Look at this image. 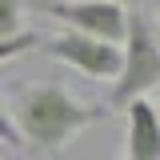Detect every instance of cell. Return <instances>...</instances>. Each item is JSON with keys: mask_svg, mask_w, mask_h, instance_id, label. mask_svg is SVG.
Returning <instances> with one entry per match:
<instances>
[{"mask_svg": "<svg viewBox=\"0 0 160 160\" xmlns=\"http://www.w3.org/2000/svg\"><path fill=\"white\" fill-rule=\"evenodd\" d=\"M108 116L96 104H84L76 100L64 84H36L28 92H20L16 100V132L24 140V148L44 152V156H56L64 152L72 140Z\"/></svg>", "mask_w": 160, "mask_h": 160, "instance_id": "obj_1", "label": "cell"}, {"mask_svg": "<svg viewBox=\"0 0 160 160\" xmlns=\"http://www.w3.org/2000/svg\"><path fill=\"white\" fill-rule=\"evenodd\" d=\"M124 112H128V160H160V116L152 100L140 96Z\"/></svg>", "mask_w": 160, "mask_h": 160, "instance_id": "obj_5", "label": "cell"}, {"mask_svg": "<svg viewBox=\"0 0 160 160\" xmlns=\"http://www.w3.org/2000/svg\"><path fill=\"white\" fill-rule=\"evenodd\" d=\"M152 88H160V28L144 12H128V32L120 44V72L112 80L108 100L116 108H128Z\"/></svg>", "mask_w": 160, "mask_h": 160, "instance_id": "obj_2", "label": "cell"}, {"mask_svg": "<svg viewBox=\"0 0 160 160\" xmlns=\"http://www.w3.org/2000/svg\"><path fill=\"white\" fill-rule=\"evenodd\" d=\"M0 144H4V148H24V140H20V132H16V120L4 108V100H0Z\"/></svg>", "mask_w": 160, "mask_h": 160, "instance_id": "obj_8", "label": "cell"}, {"mask_svg": "<svg viewBox=\"0 0 160 160\" xmlns=\"http://www.w3.org/2000/svg\"><path fill=\"white\" fill-rule=\"evenodd\" d=\"M156 92H160V88H156Z\"/></svg>", "mask_w": 160, "mask_h": 160, "instance_id": "obj_10", "label": "cell"}, {"mask_svg": "<svg viewBox=\"0 0 160 160\" xmlns=\"http://www.w3.org/2000/svg\"><path fill=\"white\" fill-rule=\"evenodd\" d=\"M32 8L44 16H56L68 32H84L104 44H124L128 32V12L108 0H32Z\"/></svg>", "mask_w": 160, "mask_h": 160, "instance_id": "obj_3", "label": "cell"}, {"mask_svg": "<svg viewBox=\"0 0 160 160\" xmlns=\"http://www.w3.org/2000/svg\"><path fill=\"white\" fill-rule=\"evenodd\" d=\"M108 4H120L124 12H140V8H144L148 0H108Z\"/></svg>", "mask_w": 160, "mask_h": 160, "instance_id": "obj_9", "label": "cell"}, {"mask_svg": "<svg viewBox=\"0 0 160 160\" xmlns=\"http://www.w3.org/2000/svg\"><path fill=\"white\" fill-rule=\"evenodd\" d=\"M36 44H44V40H40L32 28H24V32L12 36V40H0V64L12 60V56H20V52H28V48H36Z\"/></svg>", "mask_w": 160, "mask_h": 160, "instance_id": "obj_7", "label": "cell"}, {"mask_svg": "<svg viewBox=\"0 0 160 160\" xmlns=\"http://www.w3.org/2000/svg\"><path fill=\"white\" fill-rule=\"evenodd\" d=\"M24 32V0H0V40Z\"/></svg>", "mask_w": 160, "mask_h": 160, "instance_id": "obj_6", "label": "cell"}, {"mask_svg": "<svg viewBox=\"0 0 160 160\" xmlns=\"http://www.w3.org/2000/svg\"><path fill=\"white\" fill-rule=\"evenodd\" d=\"M44 56L60 60L68 68H76L92 80H116L120 72V48L116 44H104V40H92L84 32H60V36L44 40Z\"/></svg>", "mask_w": 160, "mask_h": 160, "instance_id": "obj_4", "label": "cell"}]
</instances>
